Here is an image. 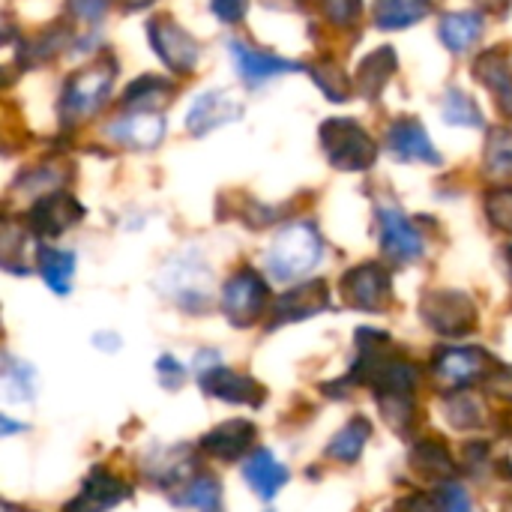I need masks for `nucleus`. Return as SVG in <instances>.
<instances>
[{
	"label": "nucleus",
	"mask_w": 512,
	"mask_h": 512,
	"mask_svg": "<svg viewBox=\"0 0 512 512\" xmlns=\"http://www.w3.org/2000/svg\"><path fill=\"white\" fill-rule=\"evenodd\" d=\"M321 144L327 150V159L342 171H363L378 156V147L369 132L348 117L327 120L321 126Z\"/></svg>",
	"instance_id": "f03ea898"
},
{
	"label": "nucleus",
	"mask_w": 512,
	"mask_h": 512,
	"mask_svg": "<svg viewBox=\"0 0 512 512\" xmlns=\"http://www.w3.org/2000/svg\"><path fill=\"white\" fill-rule=\"evenodd\" d=\"M426 324L441 336H468L477 327V306L471 297L456 291H435L423 300Z\"/></svg>",
	"instance_id": "20e7f679"
},
{
	"label": "nucleus",
	"mask_w": 512,
	"mask_h": 512,
	"mask_svg": "<svg viewBox=\"0 0 512 512\" xmlns=\"http://www.w3.org/2000/svg\"><path fill=\"white\" fill-rule=\"evenodd\" d=\"M444 120L456 126H483V114L474 99L462 90H450L444 99Z\"/></svg>",
	"instance_id": "c756f323"
},
{
	"label": "nucleus",
	"mask_w": 512,
	"mask_h": 512,
	"mask_svg": "<svg viewBox=\"0 0 512 512\" xmlns=\"http://www.w3.org/2000/svg\"><path fill=\"white\" fill-rule=\"evenodd\" d=\"M126 498H129V486L123 480H117L105 468H93L87 480L81 483L78 498L69 501L63 512H108Z\"/></svg>",
	"instance_id": "9b49d317"
},
{
	"label": "nucleus",
	"mask_w": 512,
	"mask_h": 512,
	"mask_svg": "<svg viewBox=\"0 0 512 512\" xmlns=\"http://www.w3.org/2000/svg\"><path fill=\"white\" fill-rule=\"evenodd\" d=\"M180 504L195 507L198 512H225V507H222V489H219V483L213 477H195V480H189Z\"/></svg>",
	"instance_id": "c85d7f7f"
},
{
	"label": "nucleus",
	"mask_w": 512,
	"mask_h": 512,
	"mask_svg": "<svg viewBox=\"0 0 512 512\" xmlns=\"http://www.w3.org/2000/svg\"><path fill=\"white\" fill-rule=\"evenodd\" d=\"M342 297L348 306L363 312H381L390 300V273L381 264H363L345 273Z\"/></svg>",
	"instance_id": "0eeeda50"
},
{
	"label": "nucleus",
	"mask_w": 512,
	"mask_h": 512,
	"mask_svg": "<svg viewBox=\"0 0 512 512\" xmlns=\"http://www.w3.org/2000/svg\"><path fill=\"white\" fill-rule=\"evenodd\" d=\"M486 216L498 231L512 234V186L495 189L486 195Z\"/></svg>",
	"instance_id": "2f4dec72"
},
{
	"label": "nucleus",
	"mask_w": 512,
	"mask_h": 512,
	"mask_svg": "<svg viewBox=\"0 0 512 512\" xmlns=\"http://www.w3.org/2000/svg\"><path fill=\"white\" fill-rule=\"evenodd\" d=\"M369 435H372L369 420L357 417V420H351L342 432H336V438H333L330 447H327V456H330V459H339V462H345V465H354V462L363 456Z\"/></svg>",
	"instance_id": "5701e85b"
},
{
	"label": "nucleus",
	"mask_w": 512,
	"mask_h": 512,
	"mask_svg": "<svg viewBox=\"0 0 512 512\" xmlns=\"http://www.w3.org/2000/svg\"><path fill=\"white\" fill-rule=\"evenodd\" d=\"M504 3H507V0H483L486 9H504Z\"/></svg>",
	"instance_id": "58836bf2"
},
{
	"label": "nucleus",
	"mask_w": 512,
	"mask_h": 512,
	"mask_svg": "<svg viewBox=\"0 0 512 512\" xmlns=\"http://www.w3.org/2000/svg\"><path fill=\"white\" fill-rule=\"evenodd\" d=\"M201 387L207 396L213 399H222V402H231V405H249V408H258L264 402V387L249 378V375H240L234 369H225V366H213L207 372L198 375Z\"/></svg>",
	"instance_id": "1a4fd4ad"
},
{
	"label": "nucleus",
	"mask_w": 512,
	"mask_h": 512,
	"mask_svg": "<svg viewBox=\"0 0 512 512\" xmlns=\"http://www.w3.org/2000/svg\"><path fill=\"white\" fill-rule=\"evenodd\" d=\"M231 57L237 63V72L249 84H258V81H267V78H276V75H285V72H297L300 69V63L285 60V57H276L270 51H258L249 42H240V39L231 42Z\"/></svg>",
	"instance_id": "dca6fc26"
},
{
	"label": "nucleus",
	"mask_w": 512,
	"mask_h": 512,
	"mask_svg": "<svg viewBox=\"0 0 512 512\" xmlns=\"http://www.w3.org/2000/svg\"><path fill=\"white\" fill-rule=\"evenodd\" d=\"M486 168L492 174H512V132L501 129L489 138L486 147Z\"/></svg>",
	"instance_id": "7c9ffc66"
},
{
	"label": "nucleus",
	"mask_w": 512,
	"mask_h": 512,
	"mask_svg": "<svg viewBox=\"0 0 512 512\" xmlns=\"http://www.w3.org/2000/svg\"><path fill=\"white\" fill-rule=\"evenodd\" d=\"M210 9H213V15H216L219 21L234 24V21H240V18H243V12H246V0H210Z\"/></svg>",
	"instance_id": "c9c22d12"
},
{
	"label": "nucleus",
	"mask_w": 512,
	"mask_h": 512,
	"mask_svg": "<svg viewBox=\"0 0 512 512\" xmlns=\"http://www.w3.org/2000/svg\"><path fill=\"white\" fill-rule=\"evenodd\" d=\"M393 69H396V54H393V48H378V51H372V54L360 63V69H357V87H360V93L369 96V99H375V96L384 90V84H387V78L393 75Z\"/></svg>",
	"instance_id": "412c9836"
},
{
	"label": "nucleus",
	"mask_w": 512,
	"mask_h": 512,
	"mask_svg": "<svg viewBox=\"0 0 512 512\" xmlns=\"http://www.w3.org/2000/svg\"><path fill=\"white\" fill-rule=\"evenodd\" d=\"M324 72H327V78L324 75H315V81H318V87L327 93V99H348V81H345V75L336 69V66H321Z\"/></svg>",
	"instance_id": "72a5a7b5"
},
{
	"label": "nucleus",
	"mask_w": 512,
	"mask_h": 512,
	"mask_svg": "<svg viewBox=\"0 0 512 512\" xmlns=\"http://www.w3.org/2000/svg\"><path fill=\"white\" fill-rule=\"evenodd\" d=\"M39 270H42V279L45 285L54 291V294H69L72 288V276H75V255L72 252H63V249H42L39 252Z\"/></svg>",
	"instance_id": "b1692460"
},
{
	"label": "nucleus",
	"mask_w": 512,
	"mask_h": 512,
	"mask_svg": "<svg viewBox=\"0 0 512 512\" xmlns=\"http://www.w3.org/2000/svg\"><path fill=\"white\" fill-rule=\"evenodd\" d=\"M387 147H390L402 162H429V165H438V162H441V153H438L435 144L429 141L426 129H423L417 120H411V117H405V120H399V123L390 126V132H387Z\"/></svg>",
	"instance_id": "f3484780"
},
{
	"label": "nucleus",
	"mask_w": 512,
	"mask_h": 512,
	"mask_svg": "<svg viewBox=\"0 0 512 512\" xmlns=\"http://www.w3.org/2000/svg\"><path fill=\"white\" fill-rule=\"evenodd\" d=\"M435 381L447 390H462L474 381H489V375L498 369L492 354L480 348H450L435 360Z\"/></svg>",
	"instance_id": "423d86ee"
},
{
	"label": "nucleus",
	"mask_w": 512,
	"mask_h": 512,
	"mask_svg": "<svg viewBox=\"0 0 512 512\" xmlns=\"http://www.w3.org/2000/svg\"><path fill=\"white\" fill-rule=\"evenodd\" d=\"M165 135V120L156 111H135V114H123L114 123H108V138L123 144V147H135V150H150L162 141Z\"/></svg>",
	"instance_id": "4468645a"
},
{
	"label": "nucleus",
	"mask_w": 512,
	"mask_h": 512,
	"mask_svg": "<svg viewBox=\"0 0 512 512\" xmlns=\"http://www.w3.org/2000/svg\"><path fill=\"white\" fill-rule=\"evenodd\" d=\"M444 414L450 417V423L456 429H477L483 426V402L474 396V393H465V390H453L447 399H444Z\"/></svg>",
	"instance_id": "cd10ccee"
},
{
	"label": "nucleus",
	"mask_w": 512,
	"mask_h": 512,
	"mask_svg": "<svg viewBox=\"0 0 512 512\" xmlns=\"http://www.w3.org/2000/svg\"><path fill=\"white\" fill-rule=\"evenodd\" d=\"M144 3H150V0H126V6H129V9H135V6H144Z\"/></svg>",
	"instance_id": "ea45409f"
},
{
	"label": "nucleus",
	"mask_w": 512,
	"mask_h": 512,
	"mask_svg": "<svg viewBox=\"0 0 512 512\" xmlns=\"http://www.w3.org/2000/svg\"><path fill=\"white\" fill-rule=\"evenodd\" d=\"M159 378H162V384H165L168 390H177V387L183 384L186 372L180 369V363H177L174 357H162V360H159Z\"/></svg>",
	"instance_id": "e433bc0d"
},
{
	"label": "nucleus",
	"mask_w": 512,
	"mask_h": 512,
	"mask_svg": "<svg viewBox=\"0 0 512 512\" xmlns=\"http://www.w3.org/2000/svg\"><path fill=\"white\" fill-rule=\"evenodd\" d=\"M381 249L390 261L396 264H411L417 258H423V237L420 231L411 225L408 216H402L399 210L387 207L381 210Z\"/></svg>",
	"instance_id": "9d476101"
},
{
	"label": "nucleus",
	"mask_w": 512,
	"mask_h": 512,
	"mask_svg": "<svg viewBox=\"0 0 512 512\" xmlns=\"http://www.w3.org/2000/svg\"><path fill=\"white\" fill-rule=\"evenodd\" d=\"M255 426L249 420H228L222 426H216L213 432H207L201 438L204 453H210L213 459L222 462H237L252 444H255Z\"/></svg>",
	"instance_id": "a211bd4d"
},
{
	"label": "nucleus",
	"mask_w": 512,
	"mask_h": 512,
	"mask_svg": "<svg viewBox=\"0 0 512 512\" xmlns=\"http://www.w3.org/2000/svg\"><path fill=\"white\" fill-rule=\"evenodd\" d=\"M429 0H378V24L387 30H399V27H411L420 18L429 15Z\"/></svg>",
	"instance_id": "a878e982"
},
{
	"label": "nucleus",
	"mask_w": 512,
	"mask_h": 512,
	"mask_svg": "<svg viewBox=\"0 0 512 512\" xmlns=\"http://www.w3.org/2000/svg\"><path fill=\"white\" fill-rule=\"evenodd\" d=\"M147 36H150L153 51L162 57V63L168 69L192 72V66L198 60V45L180 24H174L171 18H153L147 24Z\"/></svg>",
	"instance_id": "6e6552de"
},
{
	"label": "nucleus",
	"mask_w": 512,
	"mask_h": 512,
	"mask_svg": "<svg viewBox=\"0 0 512 512\" xmlns=\"http://www.w3.org/2000/svg\"><path fill=\"white\" fill-rule=\"evenodd\" d=\"M240 111H243V108H240L225 90H207V93H201V96L189 105L186 126H189L192 135H207L210 129L237 120Z\"/></svg>",
	"instance_id": "2eb2a0df"
},
{
	"label": "nucleus",
	"mask_w": 512,
	"mask_h": 512,
	"mask_svg": "<svg viewBox=\"0 0 512 512\" xmlns=\"http://www.w3.org/2000/svg\"><path fill=\"white\" fill-rule=\"evenodd\" d=\"M243 477H246V483L255 489V495L258 498H264V501H273L276 495H279V489L288 483V471H285V465L270 453V450H255L249 459H246V465H243Z\"/></svg>",
	"instance_id": "6ab92c4d"
},
{
	"label": "nucleus",
	"mask_w": 512,
	"mask_h": 512,
	"mask_svg": "<svg viewBox=\"0 0 512 512\" xmlns=\"http://www.w3.org/2000/svg\"><path fill=\"white\" fill-rule=\"evenodd\" d=\"M435 504H438V501H432V498H426V495H411V498L399 501L393 512H435Z\"/></svg>",
	"instance_id": "4c0bfd02"
},
{
	"label": "nucleus",
	"mask_w": 512,
	"mask_h": 512,
	"mask_svg": "<svg viewBox=\"0 0 512 512\" xmlns=\"http://www.w3.org/2000/svg\"><path fill=\"white\" fill-rule=\"evenodd\" d=\"M438 510L441 512H474V507H471V498H468V492H465L459 483L447 480V483L438 489Z\"/></svg>",
	"instance_id": "473e14b6"
},
{
	"label": "nucleus",
	"mask_w": 512,
	"mask_h": 512,
	"mask_svg": "<svg viewBox=\"0 0 512 512\" xmlns=\"http://www.w3.org/2000/svg\"><path fill=\"white\" fill-rule=\"evenodd\" d=\"M321 255H324V243L318 231L309 222H294L285 231H279V237L273 240L267 252V270L282 282L300 279L318 267Z\"/></svg>",
	"instance_id": "f257e3e1"
},
{
	"label": "nucleus",
	"mask_w": 512,
	"mask_h": 512,
	"mask_svg": "<svg viewBox=\"0 0 512 512\" xmlns=\"http://www.w3.org/2000/svg\"><path fill=\"white\" fill-rule=\"evenodd\" d=\"M330 306V291L324 282H309V285H300L288 294H282L276 303H273V327L279 324H297V321H306L318 312H324Z\"/></svg>",
	"instance_id": "ddd939ff"
},
{
	"label": "nucleus",
	"mask_w": 512,
	"mask_h": 512,
	"mask_svg": "<svg viewBox=\"0 0 512 512\" xmlns=\"http://www.w3.org/2000/svg\"><path fill=\"white\" fill-rule=\"evenodd\" d=\"M510 261H512V255H510Z\"/></svg>",
	"instance_id": "a19ab883"
},
{
	"label": "nucleus",
	"mask_w": 512,
	"mask_h": 512,
	"mask_svg": "<svg viewBox=\"0 0 512 512\" xmlns=\"http://www.w3.org/2000/svg\"><path fill=\"white\" fill-rule=\"evenodd\" d=\"M411 465L429 480H450L456 474V462H453L450 450L438 438L435 441H420L411 450Z\"/></svg>",
	"instance_id": "aec40b11"
},
{
	"label": "nucleus",
	"mask_w": 512,
	"mask_h": 512,
	"mask_svg": "<svg viewBox=\"0 0 512 512\" xmlns=\"http://www.w3.org/2000/svg\"><path fill=\"white\" fill-rule=\"evenodd\" d=\"M486 390L495 393V396H501V399H507V402H512V366H498V369L489 375Z\"/></svg>",
	"instance_id": "f704fd0d"
},
{
	"label": "nucleus",
	"mask_w": 512,
	"mask_h": 512,
	"mask_svg": "<svg viewBox=\"0 0 512 512\" xmlns=\"http://www.w3.org/2000/svg\"><path fill=\"white\" fill-rule=\"evenodd\" d=\"M483 33V18L477 12H453L441 21V39L450 51H468Z\"/></svg>",
	"instance_id": "4be33fe9"
},
{
	"label": "nucleus",
	"mask_w": 512,
	"mask_h": 512,
	"mask_svg": "<svg viewBox=\"0 0 512 512\" xmlns=\"http://www.w3.org/2000/svg\"><path fill=\"white\" fill-rule=\"evenodd\" d=\"M477 78H483L501 99V108L512 117V69L501 51H489L477 63Z\"/></svg>",
	"instance_id": "393cba45"
},
{
	"label": "nucleus",
	"mask_w": 512,
	"mask_h": 512,
	"mask_svg": "<svg viewBox=\"0 0 512 512\" xmlns=\"http://www.w3.org/2000/svg\"><path fill=\"white\" fill-rule=\"evenodd\" d=\"M267 306V282L255 270H240L222 288V312L231 324L249 327L261 318Z\"/></svg>",
	"instance_id": "39448f33"
},
{
	"label": "nucleus",
	"mask_w": 512,
	"mask_h": 512,
	"mask_svg": "<svg viewBox=\"0 0 512 512\" xmlns=\"http://www.w3.org/2000/svg\"><path fill=\"white\" fill-rule=\"evenodd\" d=\"M168 99H171V84L165 78L147 75V78H138L135 84H129L123 105L138 108V111H153V108H162Z\"/></svg>",
	"instance_id": "bb28decb"
},
{
	"label": "nucleus",
	"mask_w": 512,
	"mask_h": 512,
	"mask_svg": "<svg viewBox=\"0 0 512 512\" xmlns=\"http://www.w3.org/2000/svg\"><path fill=\"white\" fill-rule=\"evenodd\" d=\"M114 81V69L111 66H87L81 72H75L66 81L63 99H60V111L66 120H81L90 117L93 111H99L108 99Z\"/></svg>",
	"instance_id": "7ed1b4c3"
},
{
	"label": "nucleus",
	"mask_w": 512,
	"mask_h": 512,
	"mask_svg": "<svg viewBox=\"0 0 512 512\" xmlns=\"http://www.w3.org/2000/svg\"><path fill=\"white\" fill-rule=\"evenodd\" d=\"M81 216H84V210H81V204L72 195L51 192V195H45L42 201L33 204L27 222H30V231L33 234H39V237H57L66 228H72Z\"/></svg>",
	"instance_id": "f8f14e48"
}]
</instances>
